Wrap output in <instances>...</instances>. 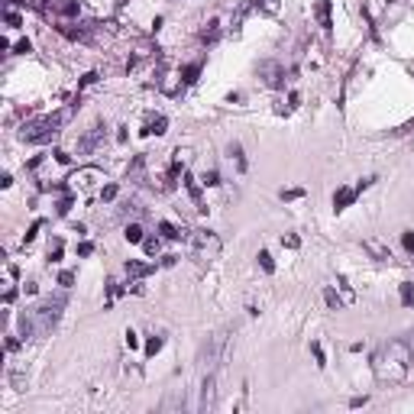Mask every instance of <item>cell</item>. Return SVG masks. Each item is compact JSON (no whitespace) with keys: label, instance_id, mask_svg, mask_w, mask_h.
<instances>
[{"label":"cell","instance_id":"obj_1","mask_svg":"<svg viewBox=\"0 0 414 414\" xmlns=\"http://www.w3.org/2000/svg\"><path fill=\"white\" fill-rule=\"evenodd\" d=\"M408 369H411V346H408L405 340H388V343L372 356V372L382 385L405 382Z\"/></svg>","mask_w":414,"mask_h":414},{"label":"cell","instance_id":"obj_2","mask_svg":"<svg viewBox=\"0 0 414 414\" xmlns=\"http://www.w3.org/2000/svg\"><path fill=\"white\" fill-rule=\"evenodd\" d=\"M65 304H68V298H65V295H55V298H46L42 304L29 307L26 314H20V330H23V336H26V340L46 336L49 330L58 324V317H62Z\"/></svg>","mask_w":414,"mask_h":414},{"label":"cell","instance_id":"obj_3","mask_svg":"<svg viewBox=\"0 0 414 414\" xmlns=\"http://www.w3.org/2000/svg\"><path fill=\"white\" fill-rule=\"evenodd\" d=\"M65 123V113H49V117L29 120L20 130V139L23 142H49L52 136H58V126Z\"/></svg>","mask_w":414,"mask_h":414},{"label":"cell","instance_id":"obj_4","mask_svg":"<svg viewBox=\"0 0 414 414\" xmlns=\"http://www.w3.org/2000/svg\"><path fill=\"white\" fill-rule=\"evenodd\" d=\"M191 249H194L197 262H211V259H217V252H220V236L211 233V230H194Z\"/></svg>","mask_w":414,"mask_h":414},{"label":"cell","instance_id":"obj_5","mask_svg":"<svg viewBox=\"0 0 414 414\" xmlns=\"http://www.w3.org/2000/svg\"><path fill=\"white\" fill-rule=\"evenodd\" d=\"M220 350H223V333L211 336V340L204 343V350H201V366L207 369V372H214V366H217V356H220Z\"/></svg>","mask_w":414,"mask_h":414},{"label":"cell","instance_id":"obj_6","mask_svg":"<svg viewBox=\"0 0 414 414\" xmlns=\"http://www.w3.org/2000/svg\"><path fill=\"white\" fill-rule=\"evenodd\" d=\"M259 78H262L266 87H281V84H285V81H281V78H285V68H281L278 62H262V65H259Z\"/></svg>","mask_w":414,"mask_h":414},{"label":"cell","instance_id":"obj_7","mask_svg":"<svg viewBox=\"0 0 414 414\" xmlns=\"http://www.w3.org/2000/svg\"><path fill=\"white\" fill-rule=\"evenodd\" d=\"M68 181H75V185H78L81 191H91V188L97 185V181H104V172H101V168H94V165H91V168H81V172H75V175H71Z\"/></svg>","mask_w":414,"mask_h":414},{"label":"cell","instance_id":"obj_8","mask_svg":"<svg viewBox=\"0 0 414 414\" xmlns=\"http://www.w3.org/2000/svg\"><path fill=\"white\" fill-rule=\"evenodd\" d=\"M214 405H217V379H214V372H207L201 385V411H211Z\"/></svg>","mask_w":414,"mask_h":414},{"label":"cell","instance_id":"obj_9","mask_svg":"<svg viewBox=\"0 0 414 414\" xmlns=\"http://www.w3.org/2000/svg\"><path fill=\"white\" fill-rule=\"evenodd\" d=\"M101 142H104V126L97 123V126H91V130L84 133V139L78 142V156H87V152H94V149L101 146Z\"/></svg>","mask_w":414,"mask_h":414},{"label":"cell","instance_id":"obj_10","mask_svg":"<svg viewBox=\"0 0 414 414\" xmlns=\"http://www.w3.org/2000/svg\"><path fill=\"white\" fill-rule=\"evenodd\" d=\"M362 249L369 252V256L372 259H379V262H388L391 259V249L388 246H385L382 240H375V236H369V240H362Z\"/></svg>","mask_w":414,"mask_h":414},{"label":"cell","instance_id":"obj_11","mask_svg":"<svg viewBox=\"0 0 414 414\" xmlns=\"http://www.w3.org/2000/svg\"><path fill=\"white\" fill-rule=\"evenodd\" d=\"M353 201H356V188H336V191H333V211L336 214L346 211Z\"/></svg>","mask_w":414,"mask_h":414},{"label":"cell","instance_id":"obj_12","mask_svg":"<svg viewBox=\"0 0 414 414\" xmlns=\"http://www.w3.org/2000/svg\"><path fill=\"white\" fill-rule=\"evenodd\" d=\"M185 188H188V194H191V201H194L197 214H207V204H204V197H201V181H194L191 175H185Z\"/></svg>","mask_w":414,"mask_h":414},{"label":"cell","instance_id":"obj_13","mask_svg":"<svg viewBox=\"0 0 414 414\" xmlns=\"http://www.w3.org/2000/svg\"><path fill=\"white\" fill-rule=\"evenodd\" d=\"M152 272H156L152 262H139V259H130V262H126V275H130V278H146V275H152Z\"/></svg>","mask_w":414,"mask_h":414},{"label":"cell","instance_id":"obj_14","mask_svg":"<svg viewBox=\"0 0 414 414\" xmlns=\"http://www.w3.org/2000/svg\"><path fill=\"white\" fill-rule=\"evenodd\" d=\"M201 68H204L201 58H197V62H191V65H185V68H181V81H185V84H194V81L201 78Z\"/></svg>","mask_w":414,"mask_h":414},{"label":"cell","instance_id":"obj_15","mask_svg":"<svg viewBox=\"0 0 414 414\" xmlns=\"http://www.w3.org/2000/svg\"><path fill=\"white\" fill-rule=\"evenodd\" d=\"M159 233H162L165 240H185V230L175 227V223H168V220H162V223H159Z\"/></svg>","mask_w":414,"mask_h":414},{"label":"cell","instance_id":"obj_16","mask_svg":"<svg viewBox=\"0 0 414 414\" xmlns=\"http://www.w3.org/2000/svg\"><path fill=\"white\" fill-rule=\"evenodd\" d=\"M317 23L324 26V29H330V0H317Z\"/></svg>","mask_w":414,"mask_h":414},{"label":"cell","instance_id":"obj_17","mask_svg":"<svg viewBox=\"0 0 414 414\" xmlns=\"http://www.w3.org/2000/svg\"><path fill=\"white\" fill-rule=\"evenodd\" d=\"M165 130H168V120L159 113V117H149V123H146V133H156V136H162Z\"/></svg>","mask_w":414,"mask_h":414},{"label":"cell","instance_id":"obj_18","mask_svg":"<svg viewBox=\"0 0 414 414\" xmlns=\"http://www.w3.org/2000/svg\"><path fill=\"white\" fill-rule=\"evenodd\" d=\"M123 236H126V243H142V240H146V230H142L139 223H126Z\"/></svg>","mask_w":414,"mask_h":414},{"label":"cell","instance_id":"obj_19","mask_svg":"<svg viewBox=\"0 0 414 414\" xmlns=\"http://www.w3.org/2000/svg\"><path fill=\"white\" fill-rule=\"evenodd\" d=\"M398 295H401V304H405V307H414V285H411V281H401Z\"/></svg>","mask_w":414,"mask_h":414},{"label":"cell","instance_id":"obj_20","mask_svg":"<svg viewBox=\"0 0 414 414\" xmlns=\"http://www.w3.org/2000/svg\"><path fill=\"white\" fill-rule=\"evenodd\" d=\"M201 39L207 42V46H211V42H217V39H220V23H217V20H214V23H207V29L201 32Z\"/></svg>","mask_w":414,"mask_h":414},{"label":"cell","instance_id":"obj_21","mask_svg":"<svg viewBox=\"0 0 414 414\" xmlns=\"http://www.w3.org/2000/svg\"><path fill=\"white\" fill-rule=\"evenodd\" d=\"M71 204H75V194L68 191V194H62V197H58V204H55V214H58V217H65V214L71 211Z\"/></svg>","mask_w":414,"mask_h":414},{"label":"cell","instance_id":"obj_22","mask_svg":"<svg viewBox=\"0 0 414 414\" xmlns=\"http://www.w3.org/2000/svg\"><path fill=\"white\" fill-rule=\"evenodd\" d=\"M230 156L236 159V168L246 172V156H243V146H240V142H230Z\"/></svg>","mask_w":414,"mask_h":414},{"label":"cell","instance_id":"obj_23","mask_svg":"<svg viewBox=\"0 0 414 414\" xmlns=\"http://www.w3.org/2000/svg\"><path fill=\"white\" fill-rule=\"evenodd\" d=\"M324 301H327V307H330V311H340V307H343V298L336 295L333 288H327V291H324Z\"/></svg>","mask_w":414,"mask_h":414},{"label":"cell","instance_id":"obj_24","mask_svg":"<svg viewBox=\"0 0 414 414\" xmlns=\"http://www.w3.org/2000/svg\"><path fill=\"white\" fill-rule=\"evenodd\" d=\"M142 249H146V256H159V249H162L159 236H146V240H142Z\"/></svg>","mask_w":414,"mask_h":414},{"label":"cell","instance_id":"obj_25","mask_svg":"<svg viewBox=\"0 0 414 414\" xmlns=\"http://www.w3.org/2000/svg\"><path fill=\"white\" fill-rule=\"evenodd\" d=\"M259 266H262V272H269V275H272L275 272V262H272V256H269V249H259Z\"/></svg>","mask_w":414,"mask_h":414},{"label":"cell","instance_id":"obj_26","mask_svg":"<svg viewBox=\"0 0 414 414\" xmlns=\"http://www.w3.org/2000/svg\"><path fill=\"white\" fill-rule=\"evenodd\" d=\"M58 10H62L65 16H78L81 13V3H78V0H65V3H58Z\"/></svg>","mask_w":414,"mask_h":414},{"label":"cell","instance_id":"obj_27","mask_svg":"<svg viewBox=\"0 0 414 414\" xmlns=\"http://www.w3.org/2000/svg\"><path fill=\"white\" fill-rule=\"evenodd\" d=\"M162 343H165L162 336H149V340H146V356H156V353L162 350Z\"/></svg>","mask_w":414,"mask_h":414},{"label":"cell","instance_id":"obj_28","mask_svg":"<svg viewBox=\"0 0 414 414\" xmlns=\"http://www.w3.org/2000/svg\"><path fill=\"white\" fill-rule=\"evenodd\" d=\"M49 259H52V262H58V259H62V240H58V236L49 243Z\"/></svg>","mask_w":414,"mask_h":414},{"label":"cell","instance_id":"obj_29","mask_svg":"<svg viewBox=\"0 0 414 414\" xmlns=\"http://www.w3.org/2000/svg\"><path fill=\"white\" fill-rule=\"evenodd\" d=\"M201 185H207V188H217V185H220V175L214 172V168H211V172H204V175H201Z\"/></svg>","mask_w":414,"mask_h":414},{"label":"cell","instance_id":"obj_30","mask_svg":"<svg viewBox=\"0 0 414 414\" xmlns=\"http://www.w3.org/2000/svg\"><path fill=\"white\" fill-rule=\"evenodd\" d=\"M117 194H120L117 185H104V188H101V201H113Z\"/></svg>","mask_w":414,"mask_h":414},{"label":"cell","instance_id":"obj_31","mask_svg":"<svg viewBox=\"0 0 414 414\" xmlns=\"http://www.w3.org/2000/svg\"><path fill=\"white\" fill-rule=\"evenodd\" d=\"M281 246H285V249H298V246H301V240H298L295 233H285V236H281Z\"/></svg>","mask_w":414,"mask_h":414},{"label":"cell","instance_id":"obj_32","mask_svg":"<svg viewBox=\"0 0 414 414\" xmlns=\"http://www.w3.org/2000/svg\"><path fill=\"white\" fill-rule=\"evenodd\" d=\"M401 243H405V249L414 256V230H405V233H401Z\"/></svg>","mask_w":414,"mask_h":414},{"label":"cell","instance_id":"obj_33","mask_svg":"<svg viewBox=\"0 0 414 414\" xmlns=\"http://www.w3.org/2000/svg\"><path fill=\"white\" fill-rule=\"evenodd\" d=\"M311 353H314V359H317V366H327V359H324V350H321V343H311Z\"/></svg>","mask_w":414,"mask_h":414},{"label":"cell","instance_id":"obj_34","mask_svg":"<svg viewBox=\"0 0 414 414\" xmlns=\"http://www.w3.org/2000/svg\"><path fill=\"white\" fill-rule=\"evenodd\" d=\"M301 194H304L301 188H288V191H281V197H285V201H298Z\"/></svg>","mask_w":414,"mask_h":414},{"label":"cell","instance_id":"obj_35","mask_svg":"<svg viewBox=\"0 0 414 414\" xmlns=\"http://www.w3.org/2000/svg\"><path fill=\"white\" fill-rule=\"evenodd\" d=\"M107 295H110V301H113V298L120 295V285H117V278H110V281H107ZM110 301H107V304H110Z\"/></svg>","mask_w":414,"mask_h":414},{"label":"cell","instance_id":"obj_36","mask_svg":"<svg viewBox=\"0 0 414 414\" xmlns=\"http://www.w3.org/2000/svg\"><path fill=\"white\" fill-rule=\"evenodd\" d=\"M71 281H75V272H62V275H58V285H62V288H71Z\"/></svg>","mask_w":414,"mask_h":414},{"label":"cell","instance_id":"obj_37","mask_svg":"<svg viewBox=\"0 0 414 414\" xmlns=\"http://www.w3.org/2000/svg\"><path fill=\"white\" fill-rule=\"evenodd\" d=\"M372 181H375V175H369V178H359V185H356V194H362L366 188H372Z\"/></svg>","mask_w":414,"mask_h":414},{"label":"cell","instance_id":"obj_38","mask_svg":"<svg viewBox=\"0 0 414 414\" xmlns=\"http://www.w3.org/2000/svg\"><path fill=\"white\" fill-rule=\"evenodd\" d=\"M26 52H32L29 39H20V42H16V55H26Z\"/></svg>","mask_w":414,"mask_h":414},{"label":"cell","instance_id":"obj_39","mask_svg":"<svg viewBox=\"0 0 414 414\" xmlns=\"http://www.w3.org/2000/svg\"><path fill=\"white\" fill-rule=\"evenodd\" d=\"M123 336H126V346H130V350H133V346H139V336H136L133 330H126Z\"/></svg>","mask_w":414,"mask_h":414},{"label":"cell","instance_id":"obj_40","mask_svg":"<svg viewBox=\"0 0 414 414\" xmlns=\"http://www.w3.org/2000/svg\"><path fill=\"white\" fill-rule=\"evenodd\" d=\"M39 227H42V220H36V223H32V227H29V233H26V243H32V240H36V233H39Z\"/></svg>","mask_w":414,"mask_h":414},{"label":"cell","instance_id":"obj_41","mask_svg":"<svg viewBox=\"0 0 414 414\" xmlns=\"http://www.w3.org/2000/svg\"><path fill=\"white\" fill-rule=\"evenodd\" d=\"M94 81H97V71H87L84 78H81V84H78V87H87V84H94Z\"/></svg>","mask_w":414,"mask_h":414},{"label":"cell","instance_id":"obj_42","mask_svg":"<svg viewBox=\"0 0 414 414\" xmlns=\"http://www.w3.org/2000/svg\"><path fill=\"white\" fill-rule=\"evenodd\" d=\"M91 252H94L91 243H78V256H91Z\"/></svg>","mask_w":414,"mask_h":414},{"label":"cell","instance_id":"obj_43","mask_svg":"<svg viewBox=\"0 0 414 414\" xmlns=\"http://www.w3.org/2000/svg\"><path fill=\"white\" fill-rule=\"evenodd\" d=\"M55 162H62V165H68V162H71V156H68V152H55Z\"/></svg>","mask_w":414,"mask_h":414},{"label":"cell","instance_id":"obj_44","mask_svg":"<svg viewBox=\"0 0 414 414\" xmlns=\"http://www.w3.org/2000/svg\"><path fill=\"white\" fill-rule=\"evenodd\" d=\"M7 23H10V26H20V23H23V20H20V16H16V13H7Z\"/></svg>","mask_w":414,"mask_h":414},{"label":"cell","instance_id":"obj_45","mask_svg":"<svg viewBox=\"0 0 414 414\" xmlns=\"http://www.w3.org/2000/svg\"><path fill=\"white\" fill-rule=\"evenodd\" d=\"M366 401H369L366 395H362V398H353V401H350V408H362V405H366Z\"/></svg>","mask_w":414,"mask_h":414},{"label":"cell","instance_id":"obj_46","mask_svg":"<svg viewBox=\"0 0 414 414\" xmlns=\"http://www.w3.org/2000/svg\"><path fill=\"white\" fill-rule=\"evenodd\" d=\"M388 3H395V0H388Z\"/></svg>","mask_w":414,"mask_h":414},{"label":"cell","instance_id":"obj_47","mask_svg":"<svg viewBox=\"0 0 414 414\" xmlns=\"http://www.w3.org/2000/svg\"><path fill=\"white\" fill-rule=\"evenodd\" d=\"M411 75H414V68H411Z\"/></svg>","mask_w":414,"mask_h":414}]
</instances>
